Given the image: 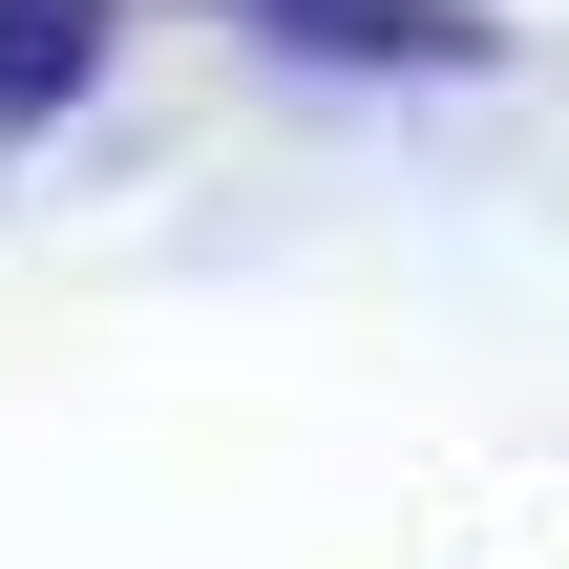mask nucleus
Listing matches in <instances>:
<instances>
[{"label": "nucleus", "mask_w": 569, "mask_h": 569, "mask_svg": "<svg viewBox=\"0 0 569 569\" xmlns=\"http://www.w3.org/2000/svg\"><path fill=\"white\" fill-rule=\"evenodd\" d=\"M274 21H317V42H465L443 0H274Z\"/></svg>", "instance_id": "2"}, {"label": "nucleus", "mask_w": 569, "mask_h": 569, "mask_svg": "<svg viewBox=\"0 0 569 569\" xmlns=\"http://www.w3.org/2000/svg\"><path fill=\"white\" fill-rule=\"evenodd\" d=\"M106 63V0H0V106H63Z\"/></svg>", "instance_id": "1"}]
</instances>
